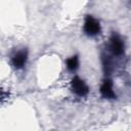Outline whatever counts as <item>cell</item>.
Returning a JSON list of instances; mask_svg holds the SVG:
<instances>
[{"mask_svg":"<svg viewBox=\"0 0 131 131\" xmlns=\"http://www.w3.org/2000/svg\"><path fill=\"white\" fill-rule=\"evenodd\" d=\"M71 87H72V90L79 96H85L89 92V88H88L87 84L79 77H74L72 79Z\"/></svg>","mask_w":131,"mask_h":131,"instance_id":"2","label":"cell"},{"mask_svg":"<svg viewBox=\"0 0 131 131\" xmlns=\"http://www.w3.org/2000/svg\"><path fill=\"white\" fill-rule=\"evenodd\" d=\"M27 59H28V52L26 49H23L13 54V56L11 57V63L15 69L19 70L25 67Z\"/></svg>","mask_w":131,"mask_h":131,"instance_id":"4","label":"cell"},{"mask_svg":"<svg viewBox=\"0 0 131 131\" xmlns=\"http://www.w3.org/2000/svg\"><path fill=\"white\" fill-rule=\"evenodd\" d=\"M78 67H79V58L77 55H73L67 59V68L70 71L74 72L78 69Z\"/></svg>","mask_w":131,"mask_h":131,"instance_id":"6","label":"cell"},{"mask_svg":"<svg viewBox=\"0 0 131 131\" xmlns=\"http://www.w3.org/2000/svg\"><path fill=\"white\" fill-rule=\"evenodd\" d=\"M100 94L102 97L108 98V99H113L116 97V94L113 90V83L111 80L106 79L102 82V84L100 86Z\"/></svg>","mask_w":131,"mask_h":131,"instance_id":"5","label":"cell"},{"mask_svg":"<svg viewBox=\"0 0 131 131\" xmlns=\"http://www.w3.org/2000/svg\"><path fill=\"white\" fill-rule=\"evenodd\" d=\"M83 30H84V33L87 36L94 37V36H96L100 33L101 28H100L99 21L96 18H94L92 15H87L86 18H85Z\"/></svg>","mask_w":131,"mask_h":131,"instance_id":"1","label":"cell"},{"mask_svg":"<svg viewBox=\"0 0 131 131\" xmlns=\"http://www.w3.org/2000/svg\"><path fill=\"white\" fill-rule=\"evenodd\" d=\"M110 47L115 55H121L124 52V42L119 35L113 34L110 39Z\"/></svg>","mask_w":131,"mask_h":131,"instance_id":"3","label":"cell"}]
</instances>
